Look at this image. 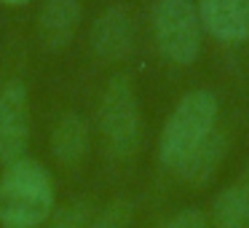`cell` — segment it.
<instances>
[{"label": "cell", "mask_w": 249, "mask_h": 228, "mask_svg": "<svg viewBox=\"0 0 249 228\" xmlns=\"http://www.w3.org/2000/svg\"><path fill=\"white\" fill-rule=\"evenodd\" d=\"M131 220H134V201L113 199L99 212H94L89 228H131Z\"/></svg>", "instance_id": "obj_13"}, {"label": "cell", "mask_w": 249, "mask_h": 228, "mask_svg": "<svg viewBox=\"0 0 249 228\" xmlns=\"http://www.w3.org/2000/svg\"><path fill=\"white\" fill-rule=\"evenodd\" d=\"M198 19L217 40L241 43L249 38V0H201Z\"/></svg>", "instance_id": "obj_7"}, {"label": "cell", "mask_w": 249, "mask_h": 228, "mask_svg": "<svg viewBox=\"0 0 249 228\" xmlns=\"http://www.w3.org/2000/svg\"><path fill=\"white\" fill-rule=\"evenodd\" d=\"M158 228H206V215L196 207H188V209L172 215L169 220H163Z\"/></svg>", "instance_id": "obj_14"}, {"label": "cell", "mask_w": 249, "mask_h": 228, "mask_svg": "<svg viewBox=\"0 0 249 228\" xmlns=\"http://www.w3.org/2000/svg\"><path fill=\"white\" fill-rule=\"evenodd\" d=\"M225 153H228V137H225V132L214 129L182 164H179V169L174 174L182 177L185 183H190V185H206L217 174Z\"/></svg>", "instance_id": "obj_9"}, {"label": "cell", "mask_w": 249, "mask_h": 228, "mask_svg": "<svg viewBox=\"0 0 249 228\" xmlns=\"http://www.w3.org/2000/svg\"><path fill=\"white\" fill-rule=\"evenodd\" d=\"M153 35L161 54L174 65H190L201 51V19L190 0H158L153 6Z\"/></svg>", "instance_id": "obj_4"}, {"label": "cell", "mask_w": 249, "mask_h": 228, "mask_svg": "<svg viewBox=\"0 0 249 228\" xmlns=\"http://www.w3.org/2000/svg\"><path fill=\"white\" fill-rule=\"evenodd\" d=\"M56 209V183L40 161L24 156L0 174V228H43Z\"/></svg>", "instance_id": "obj_1"}, {"label": "cell", "mask_w": 249, "mask_h": 228, "mask_svg": "<svg viewBox=\"0 0 249 228\" xmlns=\"http://www.w3.org/2000/svg\"><path fill=\"white\" fill-rule=\"evenodd\" d=\"M94 217V207L89 199H72L51 212L43 228H89Z\"/></svg>", "instance_id": "obj_12"}, {"label": "cell", "mask_w": 249, "mask_h": 228, "mask_svg": "<svg viewBox=\"0 0 249 228\" xmlns=\"http://www.w3.org/2000/svg\"><path fill=\"white\" fill-rule=\"evenodd\" d=\"M217 97L206 89H193L169 113L158 140V158L166 169L177 172L179 164L217 129Z\"/></svg>", "instance_id": "obj_2"}, {"label": "cell", "mask_w": 249, "mask_h": 228, "mask_svg": "<svg viewBox=\"0 0 249 228\" xmlns=\"http://www.w3.org/2000/svg\"><path fill=\"white\" fill-rule=\"evenodd\" d=\"M51 153L65 167H78L89 153V126L83 115L65 113L51 132Z\"/></svg>", "instance_id": "obj_10"}, {"label": "cell", "mask_w": 249, "mask_h": 228, "mask_svg": "<svg viewBox=\"0 0 249 228\" xmlns=\"http://www.w3.org/2000/svg\"><path fill=\"white\" fill-rule=\"evenodd\" d=\"M30 145V94L19 78L0 86V164L27 156Z\"/></svg>", "instance_id": "obj_5"}, {"label": "cell", "mask_w": 249, "mask_h": 228, "mask_svg": "<svg viewBox=\"0 0 249 228\" xmlns=\"http://www.w3.org/2000/svg\"><path fill=\"white\" fill-rule=\"evenodd\" d=\"M212 223L214 228H244L249 223V172L214 199Z\"/></svg>", "instance_id": "obj_11"}, {"label": "cell", "mask_w": 249, "mask_h": 228, "mask_svg": "<svg viewBox=\"0 0 249 228\" xmlns=\"http://www.w3.org/2000/svg\"><path fill=\"white\" fill-rule=\"evenodd\" d=\"M3 3H11V6H22V3H27V0H3Z\"/></svg>", "instance_id": "obj_15"}, {"label": "cell", "mask_w": 249, "mask_h": 228, "mask_svg": "<svg viewBox=\"0 0 249 228\" xmlns=\"http://www.w3.org/2000/svg\"><path fill=\"white\" fill-rule=\"evenodd\" d=\"M99 132H102L105 148L113 158H131L140 148L142 121H140V102L131 76L118 73L107 81L97 110Z\"/></svg>", "instance_id": "obj_3"}, {"label": "cell", "mask_w": 249, "mask_h": 228, "mask_svg": "<svg viewBox=\"0 0 249 228\" xmlns=\"http://www.w3.org/2000/svg\"><path fill=\"white\" fill-rule=\"evenodd\" d=\"M134 46V19L124 6H110L91 27V49L102 62L126 59Z\"/></svg>", "instance_id": "obj_6"}, {"label": "cell", "mask_w": 249, "mask_h": 228, "mask_svg": "<svg viewBox=\"0 0 249 228\" xmlns=\"http://www.w3.org/2000/svg\"><path fill=\"white\" fill-rule=\"evenodd\" d=\"M81 22V3L78 0H46L40 8V43L51 51L65 49L72 40Z\"/></svg>", "instance_id": "obj_8"}]
</instances>
